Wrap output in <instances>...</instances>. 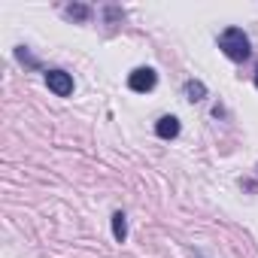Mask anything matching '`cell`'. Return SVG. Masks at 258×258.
Here are the masks:
<instances>
[{
	"label": "cell",
	"mask_w": 258,
	"mask_h": 258,
	"mask_svg": "<svg viewBox=\"0 0 258 258\" xmlns=\"http://www.w3.org/2000/svg\"><path fill=\"white\" fill-rule=\"evenodd\" d=\"M219 49L231 58V61H246L249 58V37L240 28H228L219 37Z\"/></svg>",
	"instance_id": "obj_1"
},
{
	"label": "cell",
	"mask_w": 258,
	"mask_h": 258,
	"mask_svg": "<svg viewBox=\"0 0 258 258\" xmlns=\"http://www.w3.org/2000/svg\"><path fill=\"white\" fill-rule=\"evenodd\" d=\"M46 85H49L58 97L73 94V76H70V73H64V70H49V73H46Z\"/></svg>",
	"instance_id": "obj_2"
},
{
	"label": "cell",
	"mask_w": 258,
	"mask_h": 258,
	"mask_svg": "<svg viewBox=\"0 0 258 258\" xmlns=\"http://www.w3.org/2000/svg\"><path fill=\"white\" fill-rule=\"evenodd\" d=\"M127 85H131V91H152L155 88V70L152 67H137L127 76Z\"/></svg>",
	"instance_id": "obj_3"
},
{
	"label": "cell",
	"mask_w": 258,
	"mask_h": 258,
	"mask_svg": "<svg viewBox=\"0 0 258 258\" xmlns=\"http://www.w3.org/2000/svg\"><path fill=\"white\" fill-rule=\"evenodd\" d=\"M155 134H158L161 140H173V137L179 134V118H176V115H164V118H158Z\"/></svg>",
	"instance_id": "obj_4"
},
{
	"label": "cell",
	"mask_w": 258,
	"mask_h": 258,
	"mask_svg": "<svg viewBox=\"0 0 258 258\" xmlns=\"http://www.w3.org/2000/svg\"><path fill=\"white\" fill-rule=\"evenodd\" d=\"M112 234H115V240H124V237H127V222H124L121 213L112 216Z\"/></svg>",
	"instance_id": "obj_5"
},
{
	"label": "cell",
	"mask_w": 258,
	"mask_h": 258,
	"mask_svg": "<svg viewBox=\"0 0 258 258\" xmlns=\"http://www.w3.org/2000/svg\"><path fill=\"white\" fill-rule=\"evenodd\" d=\"M185 94H188V100H201L204 97V85L201 82H188L185 85Z\"/></svg>",
	"instance_id": "obj_6"
},
{
	"label": "cell",
	"mask_w": 258,
	"mask_h": 258,
	"mask_svg": "<svg viewBox=\"0 0 258 258\" xmlns=\"http://www.w3.org/2000/svg\"><path fill=\"white\" fill-rule=\"evenodd\" d=\"M255 85H258V70H255Z\"/></svg>",
	"instance_id": "obj_7"
}]
</instances>
